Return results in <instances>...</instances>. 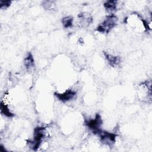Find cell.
Here are the masks:
<instances>
[{
    "label": "cell",
    "mask_w": 152,
    "mask_h": 152,
    "mask_svg": "<svg viewBox=\"0 0 152 152\" xmlns=\"http://www.w3.org/2000/svg\"><path fill=\"white\" fill-rule=\"evenodd\" d=\"M48 137V131L45 127L37 126L34 129L33 140L28 141V144L33 150H37L42 144L43 140Z\"/></svg>",
    "instance_id": "6da1fadb"
},
{
    "label": "cell",
    "mask_w": 152,
    "mask_h": 152,
    "mask_svg": "<svg viewBox=\"0 0 152 152\" xmlns=\"http://www.w3.org/2000/svg\"><path fill=\"white\" fill-rule=\"evenodd\" d=\"M118 18L113 14L106 17L104 20L97 27V30L99 33H108L117 24Z\"/></svg>",
    "instance_id": "7a4b0ae2"
},
{
    "label": "cell",
    "mask_w": 152,
    "mask_h": 152,
    "mask_svg": "<svg viewBox=\"0 0 152 152\" xmlns=\"http://www.w3.org/2000/svg\"><path fill=\"white\" fill-rule=\"evenodd\" d=\"M102 124V121L100 115L97 114L94 119H88L86 121V126L91 129L95 134L100 131L101 125Z\"/></svg>",
    "instance_id": "3957f363"
},
{
    "label": "cell",
    "mask_w": 152,
    "mask_h": 152,
    "mask_svg": "<svg viewBox=\"0 0 152 152\" xmlns=\"http://www.w3.org/2000/svg\"><path fill=\"white\" fill-rule=\"evenodd\" d=\"M97 134L99 136L100 141L109 146L115 143L116 141V135L114 133H110L100 130L97 133Z\"/></svg>",
    "instance_id": "277c9868"
},
{
    "label": "cell",
    "mask_w": 152,
    "mask_h": 152,
    "mask_svg": "<svg viewBox=\"0 0 152 152\" xmlns=\"http://www.w3.org/2000/svg\"><path fill=\"white\" fill-rule=\"evenodd\" d=\"M76 94H77L76 91L71 89H68L65 91L63 92L62 93H55V96L56 97V98L62 102H66L71 100L75 97Z\"/></svg>",
    "instance_id": "5b68a950"
},
{
    "label": "cell",
    "mask_w": 152,
    "mask_h": 152,
    "mask_svg": "<svg viewBox=\"0 0 152 152\" xmlns=\"http://www.w3.org/2000/svg\"><path fill=\"white\" fill-rule=\"evenodd\" d=\"M104 56L106 61H107L108 64L113 67L118 66L121 63V58L118 56H115V55L107 53L106 52H104Z\"/></svg>",
    "instance_id": "8992f818"
},
{
    "label": "cell",
    "mask_w": 152,
    "mask_h": 152,
    "mask_svg": "<svg viewBox=\"0 0 152 152\" xmlns=\"http://www.w3.org/2000/svg\"><path fill=\"white\" fill-rule=\"evenodd\" d=\"M80 23L81 26H87L92 23V18L90 15L86 13H81L78 16Z\"/></svg>",
    "instance_id": "52a82bcc"
},
{
    "label": "cell",
    "mask_w": 152,
    "mask_h": 152,
    "mask_svg": "<svg viewBox=\"0 0 152 152\" xmlns=\"http://www.w3.org/2000/svg\"><path fill=\"white\" fill-rule=\"evenodd\" d=\"M24 65L27 71H30L34 66V62L33 55L31 53H28L27 56L24 59Z\"/></svg>",
    "instance_id": "ba28073f"
},
{
    "label": "cell",
    "mask_w": 152,
    "mask_h": 152,
    "mask_svg": "<svg viewBox=\"0 0 152 152\" xmlns=\"http://www.w3.org/2000/svg\"><path fill=\"white\" fill-rule=\"evenodd\" d=\"M117 2L116 1H107L104 3V7L107 11L113 12L116 9Z\"/></svg>",
    "instance_id": "9c48e42d"
},
{
    "label": "cell",
    "mask_w": 152,
    "mask_h": 152,
    "mask_svg": "<svg viewBox=\"0 0 152 152\" xmlns=\"http://www.w3.org/2000/svg\"><path fill=\"white\" fill-rule=\"evenodd\" d=\"M73 21H74V19L71 16L65 17L61 20V22H62V24L63 26L65 28H71V27H72L73 24H74Z\"/></svg>",
    "instance_id": "30bf717a"
},
{
    "label": "cell",
    "mask_w": 152,
    "mask_h": 152,
    "mask_svg": "<svg viewBox=\"0 0 152 152\" xmlns=\"http://www.w3.org/2000/svg\"><path fill=\"white\" fill-rule=\"evenodd\" d=\"M1 112L2 115L7 117H12L14 116V114L9 109L8 106L2 102L1 103Z\"/></svg>",
    "instance_id": "8fae6325"
},
{
    "label": "cell",
    "mask_w": 152,
    "mask_h": 152,
    "mask_svg": "<svg viewBox=\"0 0 152 152\" xmlns=\"http://www.w3.org/2000/svg\"><path fill=\"white\" fill-rule=\"evenodd\" d=\"M53 1H45L44 2L43 4V7L46 8V9H48V10H50L52 8H53V6L55 5V4H53Z\"/></svg>",
    "instance_id": "7c38bea8"
},
{
    "label": "cell",
    "mask_w": 152,
    "mask_h": 152,
    "mask_svg": "<svg viewBox=\"0 0 152 152\" xmlns=\"http://www.w3.org/2000/svg\"><path fill=\"white\" fill-rule=\"evenodd\" d=\"M11 2L10 1H0V5H1V8H6L8 7Z\"/></svg>",
    "instance_id": "4fadbf2b"
}]
</instances>
